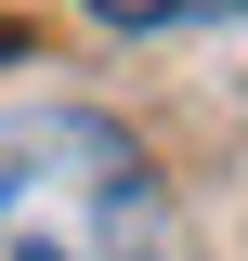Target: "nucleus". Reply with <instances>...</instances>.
Returning <instances> with one entry per match:
<instances>
[{
  "label": "nucleus",
  "instance_id": "obj_2",
  "mask_svg": "<svg viewBox=\"0 0 248 261\" xmlns=\"http://www.w3.org/2000/svg\"><path fill=\"white\" fill-rule=\"evenodd\" d=\"M118 39H157V27H196V13H248V0H92Z\"/></svg>",
  "mask_w": 248,
  "mask_h": 261
},
{
  "label": "nucleus",
  "instance_id": "obj_1",
  "mask_svg": "<svg viewBox=\"0 0 248 261\" xmlns=\"http://www.w3.org/2000/svg\"><path fill=\"white\" fill-rule=\"evenodd\" d=\"M157 235H170L157 157L105 105L0 118V261H157Z\"/></svg>",
  "mask_w": 248,
  "mask_h": 261
},
{
  "label": "nucleus",
  "instance_id": "obj_3",
  "mask_svg": "<svg viewBox=\"0 0 248 261\" xmlns=\"http://www.w3.org/2000/svg\"><path fill=\"white\" fill-rule=\"evenodd\" d=\"M13 53H27V27H13V13H0V65H13Z\"/></svg>",
  "mask_w": 248,
  "mask_h": 261
}]
</instances>
